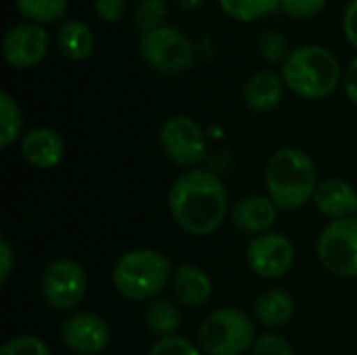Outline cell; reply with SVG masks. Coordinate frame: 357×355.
Returning a JSON list of instances; mask_svg holds the SVG:
<instances>
[{
	"mask_svg": "<svg viewBox=\"0 0 357 355\" xmlns=\"http://www.w3.org/2000/svg\"><path fill=\"white\" fill-rule=\"evenodd\" d=\"M245 103L251 111L255 113H266L272 111L280 105L282 94H284V80L282 75L274 71H257L255 75L249 77L245 84Z\"/></svg>",
	"mask_w": 357,
	"mask_h": 355,
	"instance_id": "e0dca14e",
	"label": "cell"
},
{
	"mask_svg": "<svg viewBox=\"0 0 357 355\" xmlns=\"http://www.w3.org/2000/svg\"><path fill=\"white\" fill-rule=\"evenodd\" d=\"M174 293L180 305L184 308H203L213 293L211 278L205 270L195 264H182L174 270Z\"/></svg>",
	"mask_w": 357,
	"mask_h": 355,
	"instance_id": "2e32d148",
	"label": "cell"
},
{
	"mask_svg": "<svg viewBox=\"0 0 357 355\" xmlns=\"http://www.w3.org/2000/svg\"><path fill=\"white\" fill-rule=\"evenodd\" d=\"M48 52V31L40 23H17L6 29L2 40L4 61L15 69H31Z\"/></svg>",
	"mask_w": 357,
	"mask_h": 355,
	"instance_id": "8fae6325",
	"label": "cell"
},
{
	"mask_svg": "<svg viewBox=\"0 0 357 355\" xmlns=\"http://www.w3.org/2000/svg\"><path fill=\"white\" fill-rule=\"evenodd\" d=\"M17 10L31 23H54L67 15L69 0H15Z\"/></svg>",
	"mask_w": 357,
	"mask_h": 355,
	"instance_id": "44dd1931",
	"label": "cell"
},
{
	"mask_svg": "<svg viewBox=\"0 0 357 355\" xmlns=\"http://www.w3.org/2000/svg\"><path fill=\"white\" fill-rule=\"evenodd\" d=\"M21 126L23 119L17 100L8 92H2L0 94V146L2 149L10 146L19 138Z\"/></svg>",
	"mask_w": 357,
	"mask_h": 355,
	"instance_id": "603a6c76",
	"label": "cell"
},
{
	"mask_svg": "<svg viewBox=\"0 0 357 355\" xmlns=\"http://www.w3.org/2000/svg\"><path fill=\"white\" fill-rule=\"evenodd\" d=\"M86 291H88V276L77 262L56 259L44 270L42 276L44 301L59 312L75 310L84 301Z\"/></svg>",
	"mask_w": 357,
	"mask_h": 355,
	"instance_id": "ba28073f",
	"label": "cell"
},
{
	"mask_svg": "<svg viewBox=\"0 0 357 355\" xmlns=\"http://www.w3.org/2000/svg\"><path fill=\"white\" fill-rule=\"evenodd\" d=\"M167 201L174 222L192 236L213 234L228 216L224 182L209 169L184 172L174 182Z\"/></svg>",
	"mask_w": 357,
	"mask_h": 355,
	"instance_id": "6da1fadb",
	"label": "cell"
},
{
	"mask_svg": "<svg viewBox=\"0 0 357 355\" xmlns=\"http://www.w3.org/2000/svg\"><path fill=\"white\" fill-rule=\"evenodd\" d=\"M251 355H295L291 345L280 335H264L257 337Z\"/></svg>",
	"mask_w": 357,
	"mask_h": 355,
	"instance_id": "f1b7e54d",
	"label": "cell"
},
{
	"mask_svg": "<svg viewBox=\"0 0 357 355\" xmlns=\"http://www.w3.org/2000/svg\"><path fill=\"white\" fill-rule=\"evenodd\" d=\"M159 144L163 155L180 167H195L205 157V132L186 115L167 119L159 132Z\"/></svg>",
	"mask_w": 357,
	"mask_h": 355,
	"instance_id": "9c48e42d",
	"label": "cell"
},
{
	"mask_svg": "<svg viewBox=\"0 0 357 355\" xmlns=\"http://www.w3.org/2000/svg\"><path fill=\"white\" fill-rule=\"evenodd\" d=\"M61 341L75 355H98L111 341V328L96 314H75L61 326Z\"/></svg>",
	"mask_w": 357,
	"mask_h": 355,
	"instance_id": "7c38bea8",
	"label": "cell"
},
{
	"mask_svg": "<svg viewBox=\"0 0 357 355\" xmlns=\"http://www.w3.org/2000/svg\"><path fill=\"white\" fill-rule=\"evenodd\" d=\"M15 268V253H13V247L8 245L6 239L0 241V282L4 285L10 276Z\"/></svg>",
	"mask_w": 357,
	"mask_h": 355,
	"instance_id": "1f68e13d",
	"label": "cell"
},
{
	"mask_svg": "<svg viewBox=\"0 0 357 355\" xmlns=\"http://www.w3.org/2000/svg\"><path fill=\"white\" fill-rule=\"evenodd\" d=\"M247 264L251 272L259 278H284L295 264V247L280 232H266L253 236L247 247Z\"/></svg>",
	"mask_w": 357,
	"mask_h": 355,
	"instance_id": "30bf717a",
	"label": "cell"
},
{
	"mask_svg": "<svg viewBox=\"0 0 357 355\" xmlns=\"http://www.w3.org/2000/svg\"><path fill=\"white\" fill-rule=\"evenodd\" d=\"M0 355H50V349L40 337L21 335L6 341L0 349Z\"/></svg>",
	"mask_w": 357,
	"mask_h": 355,
	"instance_id": "484cf974",
	"label": "cell"
},
{
	"mask_svg": "<svg viewBox=\"0 0 357 355\" xmlns=\"http://www.w3.org/2000/svg\"><path fill=\"white\" fill-rule=\"evenodd\" d=\"M144 322H146V328L159 339L176 337L182 324L180 305L169 299H155L144 312Z\"/></svg>",
	"mask_w": 357,
	"mask_h": 355,
	"instance_id": "ffe728a7",
	"label": "cell"
},
{
	"mask_svg": "<svg viewBox=\"0 0 357 355\" xmlns=\"http://www.w3.org/2000/svg\"><path fill=\"white\" fill-rule=\"evenodd\" d=\"M318 172L312 157L295 146L278 149L266 165L268 197L278 209L293 211L314 201Z\"/></svg>",
	"mask_w": 357,
	"mask_h": 355,
	"instance_id": "7a4b0ae2",
	"label": "cell"
},
{
	"mask_svg": "<svg viewBox=\"0 0 357 355\" xmlns=\"http://www.w3.org/2000/svg\"><path fill=\"white\" fill-rule=\"evenodd\" d=\"M318 259L335 276H357V218L333 220L318 236Z\"/></svg>",
	"mask_w": 357,
	"mask_h": 355,
	"instance_id": "52a82bcc",
	"label": "cell"
},
{
	"mask_svg": "<svg viewBox=\"0 0 357 355\" xmlns=\"http://www.w3.org/2000/svg\"><path fill=\"white\" fill-rule=\"evenodd\" d=\"M295 299L282 289H270L255 301V318L268 328L289 324L295 316Z\"/></svg>",
	"mask_w": 357,
	"mask_h": 355,
	"instance_id": "d6986e66",
	"label": "cell"
},
{
	"mask_svg": "<svg viewBox=\"0 0 357 355\" xmlns=\"http://www.w3.org/2000/svg\"><path fill=\"white\" fill-rule=\"evenodd\" d=\"M276 218H278V207L274 205V201L270 197H261V195L243 197L241 201L234 203V207L230 211L232 224L241 232L253 234V236L270 232Z\"/></svg>",
	"mask_w": 357,
	"mask_h": 355,
	"instance_id": "5bb4252c",
	"label": "cell"
},
{
	"mask_svg": "<svg viewBox=\"0 0 357 355\" xmlns=\"http://www.w3.org/2000/svg\"><path fill=\"white\" fill-rule=\"evenodd\" d=\"M21 155L38 169H52L65 157V140L52 128H33L21 138Z\"/></svg>",
	"mask_w": 357,
	"mask_h": 355,
	"instance_id": "4fadbf2b",
	"label": "cell"
},
{
	"mask_svg": "<svg viewBox=\"0 0 357 355\" xmlns=\"http://www.w3.org/2000/svg\"><path fill=\"white\" fill-rule=\"evenodd\" d=\"M165 17H167V0H138L134 8V25L142 36L163 27Z\"/></svg>",
	"mask_w": 357,
	"mask_h": 355,
	"instance_id": "cb8c5ba5",
	"label": "cell"
},
{
	"mask_svg": "<svg viewBox=\"0 0 357 355\" xmlns=\"http://www.w3.org/2000/svg\"><path fill=\"white\" fill-rule=\"evenodd\" d=\"M257 337L251 318L234 308H224L205 318L199 328V343L207 355H245Z\"/></svg>",
	"mask_w": 357,
	"mask_h": 355,
	"instance_id": "5b68a950",
	"label": "cell"
},
{
	"mask_svg": "<svg viewBox=\"0 0 357 355\" xmlns=\"http://www.w3.org/2000/svg\"><path fill=\"white\" fill-rule=\"evenodd\" d=\"M172 264L157 249H134L123 253L113 268L115 289L132 301L157 297L169 282Z\"/></svg>",
	"mask_w": 357,
	"mask_h": 355,
	"instance_id": "277c9868",
	"label": "cell"
},
{
	"mask_svg": "<svg viewBox=\"0 0 357 355\" xmlns=\"http://www.w3.org/2000/svg\"><path fill=\"white\" fill-rule=\"evenodd\" d=\"M259 52L270 63H284L289 59V40L280 31H264L259 38Z\"/></svg>",
	"mask_w": 357,
	"mask_h": 355,
	"instance_id": "d4e9b609",
	"label": "cell"
},
{
	"mask_svg": "<svg viewBox=\"0 0 357 355\" xmlns=\"http://www.w3.org/2000/svg\"><path fill=\"white\" fill-rule=\"evenodd\" d=\"M176 2H178V6L184 8V10H197L205 0H176Z\"/></svg>",
	"mask_w": 357,
	"mask_h": 355,
	"instance_id": "836d02e7",
	"label": "cell"
},
{
	"mask_svg": "<svg viewBox=\"0 0 357 355\" xmlns=\"http://www.w3.org/2000/svg\"><path fill=\"white\" fill-rule=\"evenodd\" d=\"M326 2L328 0H280V8L293 19H310L320 15Z\"/></svg>",
	"mask_w": 357,
	"mask_h": 355,
	"instance_id": "83f0119b",
	"label": "cell"
},
{
	"mask_svg": "<svg viewBox=\"0 0 357 355\" xmlns=\"http://www.w3.org/2000/svg\"><path fill=\"white\" fill-rule=\"evenodd\" d=\"M128 8V0H94V10L100 21L115 23L123 17Z\"/></svg>",
	"mask_w": 357,
	"mask_h": 355,
	"instance_id": "f546056e",
	"label": "cell"
},
{
	"mask_svg": "<svg viewBox=\"0 0 357 355\" xmlns=\"http://www.w3.org/2000/svg\"><path fill=\"white\" fill-rule=\"evenodd\" d=\"M343 31L347 42L357 50V0H349L343 15Z\"/></svg>",
	"mask_w": 357,
	"mask_h": 355,
	"instance_id": "4dcf8cb0",
	"label": "cell"
},
{
	"mask_svg": "<svg viewBox=\"0 0 357 355\" xmlns=\"http://www.w3.org/2000/svg\"><path fill=\"white\" fill-rule=\"evenodd\" d=\"M343 86H345L347 98L357 107V59H354L351 65L345 69V73H343Z\"/></svg>",
	"mask_w": 357,
	"mask_h": 355,
	"instance_id": "d6a6232c",
	"label": "cell"
},
{
	"mask_svg": "<svg viewBox=\"0 0 357 355\" xmlns=\"http://www.w3.org/2000/svg\"><path fill=\"white\" fill-rule=\"evenodd\" d=\"M140 54L144 63L161 75H178L192 67L195 46L178 27L163 25L140 38Z\"/></svg>",
	"mask_w": 357,
	"mask_h": 355,
	"instance_id": "8992f818",
	"label": "cell"
},
{
	"mask_svg": "<svg viewBox=\"0 0 357 355\" xmlns=\"http://www.w3.org/2000/svg\"><path fill=\"white\" fill-rule=\"evenodd\" d=\"M56 48L69 61H84L94 48V33L84 21H63L56 29Z\"/></svg>",
	"mask_w": 357,
	"mask_h": 355,
	"instance_id": "ac0fdd59",
	"label": "cell"
},
{
	"mask_svg": "<svg viewBox=\"0 0 357 355\" xmlns=\"http://www.w3.org/2000/svg\"><path fill=\"white\" fill-rule=\"evenodd\" d=\"M356 218H357V216H356Z\"/></svg>",
	"mask_w": 357,
	"mask_h": 355,
	"instance_id": "e575fe53",
	"label": "cell"
},
{
	"mask_svg": "<svg viewBox=\"0 0 357 355\" xmlns=\"http://www.w3.org/2000/svg\"><path fill=\"white\" fill-rule=\"evenodd\" d=\"M316 209L331 220H345L357 216V190L341 178H328L318 184L314 195Z\"/></svg>",
	"mask_w": 357,
	"mask_h": 355,
	"instance_id": "9a60e30c",
	"label": "cell"
},
{
	"mask_svg": "<svg viewBox=\"0 0 357 355\" xmlns=\"http://www.w3.org/2000/svg\"><path fill=\"white\" fill-rule=\"evenodd\" d=\"M222 10L236 21H257L280 8V0H218Z\"/></svg>",
	"mask_w": 357,
	"mask_h": 355,
	"instance_id": "7402d4cb",
	"label": "cell"
},
{
	"mask_svg": "<svg viewBox=\"0 0 357 355\" xmlns=\"http://www.w3.org/2000/svg\"><path fill=\"white\" fill-rule=\"evenodd\" d=\"M282 80L303 98H326L341 82V65L335 52L320 44H307L291 50L282 63Z\"/></svg>",
	"mask_w": 357,
	"mask_h": 355,
	"instance_id": "3957f363",
	"label": "cell"
},
{
	"mask_svg": "<svg viewBox=\"0 0 357 355\" xmlns=\"http://www.w3.org/2000/svg\"><path fill=\"white\" fill-rule=\"evenodd\" d=\"M149 355H201L199 347L192 345L188 339L184 337H167V339H159Z\"/></svg>",
	"mask_w": 357,
	"mask_h": 355,
	"instance_id": "4316f807",
	"label": "cell"
}]
</instances>
